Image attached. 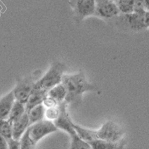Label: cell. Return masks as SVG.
Returning a JSON list of instances; mask_svg holds the SVG:
<instances>
[{
  "instance_id": "10",
  "label": "cell",
  "mask_w": 149,
  "mask_h": 149,
  "mask_svg": "<svg viewBox=\"0 0 149 149\" xmlns=\"http://www.w3.org/2000/svg\"><path fill=\"white\" fill-rule=\"evenodd\" d=\"M16 101L17 99L14 95V90H12L11 92L8 93L7 95L1 98V100H0V118L1 119H8L9 114L14 107Z\"/></svg>"
},
{
  "instance_id": "13",
  "label": "cell",
  "mask_w": 149,
  "mask_h": 149,
  "mask_svg": "<svg viewBox=\"0 0 149 149\" xmlns=\"http://www.w3.org/2000/svg\"><path fill=\"white\" fill-rule=\"evenodd\" d=\"M88 143L93 149H117L122 148L124 146L122 141L114 142L103 139H95L88 142Z\"/></svg>"
},
{
  "instance_id": "16",
  "label": "cell",
  "mask_w": 149,
  "mask_h": 149,
  "mask_svg": "<svg viewBox=\"0 0 149 149\" xmlns=\"http://www.w3.org/2000/svg\"><path fill=\"white\" fill-rule=\"evenodd\" d=\"M66 95H67V90L62 82L59 84L56 85L51 90H49L48 93V95L55 99L58 104L64 102Z\"/></svg>"
},
{
  "instance_id": "26",
  "label": "cell",
  "mask_w": 149,
  "mask_h": 149,
  "mask_svg": "<svg viewBox=\"0 0 149 149\" xmlns=\"http://www.w3.org/2000/svg\"><path fill=\"white\" fill-rule=\"evenodd\" d=\"M113 1H115V2H117V1H118V0H113Z\"/></svg>"
},
{
  "instance_id": "12",
  "label": "cell",
  "mask_w": 149,
  "mask_h": 149,
  "mask_svg": "<svg viewBox=\"0 0 149 149\" xmlns=\"http://www.w3.org/2000/svg\"><path fill=\"white\" fill-rule=\"evenodd\" d=\"M29 126H30V122H29V114L26 111L20 119H19L12 125L13 137L17 140H20L21 137Z\"/></svg>"
},
{
  "instance_id": "20",
  "label": "cell",
  "mask_w": 149,
  "mask_h": 149,
  "mask_svg": "<svg viewBox=\"0 0 149 149\" xmlns=\"http://www.w3.org/2000/svg\"><path fill=\"white\" fill-rule=\"evenodd\" d=\"M20 143H21V148L22 149H31L34 148L36 146V143L33 141L30 136V133H29V127L26 130V131L24 133L20 139Z\"/></svg>"
},
{
  "instance_id": "18",
  "label": "cell",
  "mask_w": 149,
  "mask_h": 149,
  "mask_svg": "<svg viewBox=\"0 0 149 149\" xmlns=\"http://www.w3.org/2000/svg\"><path fill=\"white\" fill-rule=\"evenodd\" d=\"M0 134L1 136L6 139L8 142H10L13 139V130L12 125L7 119H1L0 120Z\"/></svg>"
},
{
  "instance_id": "3",
  "label": "cell",
  "mask_w": 149,
  "mask_h": 149,
  "mask_svg": "<svg viewBox=\"0 0 149 149\" xmlns=\"http://www.w3.org/2000/svg\"><path fill=\"white\" fill-rule=\"evenodd\" d=\"M64 68V65L60 62L53 63L47 72L40 79L37 80L34 87L49 91L56 85L61 84L63 79Z\"/></svg>"
},
{
  "instance_id": "11",
  "label": "cell",
  "mask_w": 149,
  "mask_h": 149,
  "mask_svg": "<svg viewBox=\"0 0 149 149\" xmlns=\"http://www.w3.org/2000/svg\"><path fill=\"white\" fill-rule=\"evenodd\" d=\"M48 93L49 91L47 90L34 87L26 104V111L29 112L31 109H32L37 105L43 103L46 98L48 96Z\"/></svg>"
},
{
  "instance_id": "6",
  "label": "cell",
  "mask_w": 149,
  "mask_h": 149,
  "mask_svg": "<svg viewBox=\"0 0 149 149\" xmlns=\"http://www.w3.org/2000/svg\"><path fill=\"white\" fill-rule=\"evenodd\" d=\"M37 81V80L32 76L19 79L17 86L14 89L16 99L22 103L26 104Z\"/></svg>"
},
{
  "instance_id": "1",
  "label": "cell",
  "mask_w": 149,
  "mask_h": 149,
  "mask_svg": "<svg viewBox=\"0 0 149 149\" xmlns=\"http://www.w3.org/2000/svg\"><path fill=\"white\" fill-rule=\"evenodd\" d=\"M62 83L67 90L65 101L68 104L80 102L85 92L95 90V86L86 81L84 74L81 72L76 74H63Z\"/></svg>"
},
{
  "instance_id": "21",
  "label": "cell",
  "mask_w": 149,
  "mask_h": 149,
  "mask_svg": "<svg viewBox=\"0 0 149 149\" xmlns=\"http://www.w3.org/2000/svg\"><path fill=\"white\" fill-rule=\"evenodd\" d=\"M60 113H61V107H60V105L58 104L55 107H49V108L46 109L45 116L47 119L54 121L58 119Z\"/></svg>"
},
{
  "instance_id": "8",
  "label": "cell",
  "mask_w": 149,
  "mask_h": 149,
  "mask_svg": "<svg viewBox=\"0 0 149 149\" xmlns=\"http://www.w3.org/2000/svg\"><path fill=\"white\" fill-rule=\"evenodd\" d=\"M120 14L117 4L113 0H95V16L102 19H112Z\"/></svg>"
},
{
  "instance_id": "7",
  "label": "cell",
  "mask_w": 149,
  "mask_h": 149,
  "mask_svg": "<svg viewBox=\"0 0 149 149\" xmlns=\"http://www.w3.org/2000/svg\"><path fill=\"white\" fill-rule=\"evenodd\" d=\"M122 21L125 24L127 27L134 31H141L149 27V11L145 14H122Z\"/></svg>"
},
{
  "instance_id": "14",
  "label": "cell",
  "mask_w": 149,
  "mask_h": 149,
  "mask_svg": "<svg viewBox=\"0 0 149 149\" xmlns=\"http://www.w3.org/2000/svg\"><path fill=\"white\" fill-rule=\"evenodd\" d=\"M26 112V104H23L22 102L16 101L14 104V107L12 108L10 114H9L8 119H7L11 125L20 119L22 118L24 113Z\"/></svg>"
},
{
  "instance_id": "22",
  "label": "cell",
  "mask_w": 149,
  "mask_h": 149,
  "mask_svg": "<svg viewBox=\"0 0 149 149\" xmlns=\"http://www.w3.org/2000/svg\"><path fill=\"white\" fill-rule=\"evenodd\" d=\"M147 11L145 8L144 0H135L134 5V13L136 14H145Z\"/></svg>"
},
{
  "instance_id": "19",
  "label": "cell",
  "mask_w": 149,
  "mask_h": 149,
  "mask_svg": "<svg viewBox=\"0 0 149 149\" xmlns=\"http://www.w3.org/2000/svg\"><path fill=\"white\" fill-rule=\"evenodd\" d=\"M117 6L120 10V14H131L134 12L135 0H118Z\"/></svg>"
},
{
  "instance_id": "25",
  "label": "cell",
  "mask_w": 149,
  "mask_h": 149,
  "mask_svg": "<svg viewBox=\"0 0 149 149\" xmlns=\"http://www.w3.org/2000/svg\"><path fill=\"white\" fill-rule=\"evenodd\" d=\"M144 4L146 10L149 11V0H144Z\"/></svg>"
},
{
  "instance_id": "2",
  "label": "cell",
  "mask_w": 149,
  "mask_h": 149,
  "mask_svg": "<svg viewBox=\"0 0 149 149\" xmlns=\"http://www.w3.org/2000/svg\"><path fill=\"white\" fill-rule=\"evenodd\" d=\"M68 103L64 101L60 103L61 113L58 118L54 120V124L59 129L64 130L65 132L70 134L71 137V148L72 149H90L91 146L88 142L83 140L77 134L76 130L73 126V122L70 119V115L68 113L66 107Z\"/></svg>"
},
{
  "instance_id": "15",
  "label": "cell",
  "mask_w": 149,
  "mask_h": 149,
  "mask_svg": "<svg viewBox=\"0 0 149 149\" xmlns=\"http://www.w3.org/2000/svg\"><path fill=\"white\" fill-rule=\"evenodd\" d=\"M45 107H46L43 104H38L33 107L32 109H31L29 112H27L28 114H29L30 125L43 119V117L45 116V113H46V108Z\"/></svg>"
},
{
  "instance_id": "24",
  "label": "cell",
  "mask_w": 149,
  "mask_h": 149,
  "mask_svg": "<svg viewBox=\"0 0 149 149\" xmlns=\"http://www.w3.org/2000/svg\"><path fill=\"white\" fill-rule=\"evenodd\" d=\"M0 146H1V149L9 148L8 142L6 139L5 137H3L2 136H0Z\"/></svg>"
},
{
  "instance_id": "9",
  "label": "cell",
  "mask_w": 149,
  "mask_h": 149,
  "mask_svg": "<svg viewBox=\"0 0 149 149\" xmlns=\"http://www.w3.org/2000/svg\"><path fill=\"white\" fill-rule=\"evenodd\" d=\"M72 6L78 21L90 16L95 15V0H74Z\"/></svg>"
},
{
  "instance_id": "23",
  "label": "cell",
  "mask_w": 149,
  "mask_h": 149,
  "mask_svg": "<svg viewBox=\"0 0 149 149\" xmlns=\"http://www.w3.org/2000/svg\"><path fill=\"white\" fill-rule=\"evenodd\" d=\"M42 104H44V106L46 107V108L55 107V106H57V105L59 104L58 103V102H57L55 99H54V98H52V97L49 96V95L46 97V99H45L44 102H43V103Z\"/></svg>"
},
{
  "instance_id": "5",
  "label": "cell",
  "mask_w": 149,
  "mask_h": 149,
  "mask_svg": "<svg viewBox=\"0 0 149 149\" xmlns=\"http://www.w3.org/2000/svg\"><path fill=\"white\" fill-rule=\"evenodd\" d=\"M58 127L54 122L49 119H45L37 122L29 127V133L31 139L37 144L45 136L57 131Z\"/></svg>"
},
{
  "instance_id": "17",
  "label": "cell",
  "mask_w": 149,
  "mask_h": 149,
  "mask_svg": "<svg viewBox=\"0 0 149 149\" xmlns=\"http://www.w3.org/2000/svg\"><path fill=\"white\" fill-rule=\"evenodd\" d=\"M73 126H74V128L76 130L77 134H78V136H79L83 140L88 142H90V141L97 139V130L85 128V127H81V126L78 125L74 123V122H73Z\"/></svg>"
},
{
  "instance_id": "4",
  "label": "cell",
  "mask_w": 149,
  "mask_h": 149,
  "mask_svg": "<svg viewBox=\"0 0 149 149\" xmlns=\"http://www.w3.org/2000/svg\"><path fill=\"white\" fill-rule=\"evenodd\" d=\"M124 130L119 124L113 121H107L102 126L99 130H97V139L118 142L122 141Z\"/></svg>"
}]
</instances>
